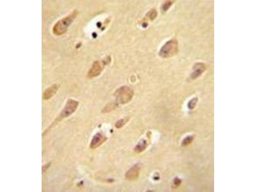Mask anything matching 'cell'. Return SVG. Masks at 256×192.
Masks as SVG:
<instances>
[{
	"mask_svg": "<svg viewBox=\"0 0 256 192\" xmlns=\"http://www.w3.org/2000/svg\"><path fill=\"white\" fill-rule=\"evenodd\" d=\"M198 101V99L197 98L195 97L192 99L188 103V108L190 110L193 109L196 107Z\"/></svg>",
	"mask_w": 256,
	"mask_h": 192,
	"instance_id": "obj_11",
	"label": "cell"
},
{
	"mask_svg": "<svg viewBox=\"0 0 256 192\" xmlns=\"http://www.w3.org/2000/svg\"><path fill=\"white\" fill-rule=\"evenodd\" d=\"M147 147V141L143 140L138 143L134 148L135 151L137 153H141L145 150Z\"/></svg>",
	"mask_w": 256,
	"mask_h": 192,
	"instance_id": "obj_10",
	"label": "cell"
},
{
	"mask_svg": "<svg viewBox=\"0 0 256 192\" xmlns=\"http://www.w3.org/2000/svg\"><path fill=\"white\" fill-rule=\"evenodd\" d=\"M104 66V62L97 61L94 62L88 73L87 76L91 78L99 76L103 71Z\"/></svg>",
	"mask_w": 256,
	"mask_h": 192,
	"instance_id": "obj_5",
	"label": "cell"
},
{
	"mask_svg": "<svg viewBox=\"0 0 256 192\" xmlns=\"http://www.w3.org/2000/svg\"><path fill=\"white\" fill-rule=\"evenodd\" d=\"M193 139V137L192 136H188L185 138L183 140L182 143V145L184 146H186L190 143H191Z\"/></svg>",
	"mask_w": 256,
	"mask_h": 192,
	"instance_id": "obj_12",
	"label": "cell"
},
{
	"mask_svg": "<svg viewBox=\"0 0 256 192\" xmlns=\"http://www.w3.org/2000/svg\"><path fill=\"white\" fill-rule=\"evenodd\" d=\"M157 15V12L154 10H152L150 11V12H149L148 14V16H149L150 17V18L152 19H153Z\"/></svg>",
	"mask_w": 256,
	"mask_h": 192,
	"instance_id": "obj_15",
	"label": "cell"
},
{
	"mask_svg": "<svg viewBox=\"0 0 256 192\" xmlns=\"http://www.w3.org/2000/svg\"><path fill=\"white\" fill-rule=\"evenodd\" d=\"M193 71L191 75L192 78H196L203 73L205 70V66L203 63H198L194 65Z\"/></svg>",
	"mask_w": 256,
	"mask_h": 192,
	"instance_id": "obj_8",
	"label": "cell"
},
{
	"mask_svg": "<svg viewBox=\"0 0 256 192\" xmlns=\"http://www.w3.org/2000/svg\"><path fill=\"white\" fill-rule=\"evenodd\" d=\"M77 15V12L75 11L68 16L59 20L53 27V34L58 36L63 34L75 20Z\"/></svg>",
	"mask_w": 256,
	"mask_h": 192,
	"instance_id": "obj_1",
	"label": "cell"
},
{
	"mask_svg": "<svg viewBox=\"0 0 256 192\" xmlns=\"http://www.w3.org/2000/svg\"><path fill=\"white\" fill-rule=\"evenodd\" d=\"M140 165L137 164L128 170L126 174V179L132 181L135 180L138 177L140 171Z\"/></svg>",
	"mask_w": 256,
	"mask_h": 192,
	"instance_id": "obj_6",
	"label": "cell"
},
{
	"mask_svg": "<svg viewBox=\"0 0 256 192\" xmlns=\"http://www.w3.org/2000/svg\"><path fill=\"white\" fill-rule=\"evenodd\" d=\"M56 85L52 86L47 89L44 93V98L45 99H49L56 93L57 90Z\"/></svg>",
	"mask_w": 256,
	"mask_h": 192,
	"instance_id": "obj_9",
	"label": "cell"
},
{
	"mask_svg": "<svg viewBox=\"0 0 256 192\" xmlns=\"http://www.w3.org/2000/svg\"><path fill=\"white\" fill-rule=\"evenodd\" d=\"M134 95V92L130 87L123 86L116 91L115 96L117 103L120 104H126L130 101Z\"/></svg>",
	"mask_w": 256,
	"mask_h": 192,
	"instance_id": "obj_2",
	"label": "cell"
},
{
	"mask_svg": "<svg viewBox=\"0 0 256 192\" xmlns=\"http://www.w3.org/2000/svg\"><path fill=\"white\" fill-rule=\"evenodd\" d=\"M181 180L178 177L175 178L173 181L174 184L176 187L179 186L181 184Z\"/></svg>",
	"mask_w": 256,
	"mask_h": 192,
	"instance_id": "obj_16",
	"label": "cell"
},
{
	"mask_svg": "<svg viewBox=\"0 0 256 192\" xmlns=\"http://www.w3.org/2000/svg\"><path fill=\"white\" fill-rule=\"evenodd\" d=\"M173 3V2L171 1H167L163 5V10L164 11L167 10L170 7Z\"/></svg>",
	"mask_w": 256,
	"mask_h": 192,
	"instance_id": "obj_14",
	"label": "cell"
},
{
	"mask_svg": "<svg viewBox=\"0 0 256 192\" xmlns=\"http://www.w3.org/2000/svg\"><path fill=\"white\" fill-rule=\"evenodd\" d=\"M114 106L112 105L109 104L104 109V111L105 112H108L110 111H111L112 109L114 108Z\"/></svg>",
	"mask_w": 256,
	"mask_h": 192,
	"instance_id": "obj_17",
	"label": "cell"
},
{
	"mask_svg": "<svg viewBox=\"0 0 256 192\" xmlns=\"http://www.w3.org/2000/svg\"><path fill=\"white\" fill-rule=\"evenodd\" d=\"M106 138L102 134L98 133L93 137L90 147L92 149H95L101 145L106 140Z\"/></svg>",
	"mask_w": 256,
	"mask_h": 192,
	"instance_id": "obj_7",
	"label": "cell"
},
{
	"mask_svg": "<svg viewBox=\"0 0 256 192\" xmlns=\"http://www.w3.org/2000/svg\"><path fill=\"white\" fill-rule=\"evenodd\" d=\"M79 102L75 100L70 99L67 102L60 115L63 118L68 117L75 112L79 105Z\"/></svg>",
	"mask_w": 256,
	"mask_h": 192,
	"instance_id": "obj_4",
	"label": "cell"
},
{
	"mask_svg": "<svg viewBox=\"0 0 256 192\" xmlns=\"http://www.w3.org/2000/svg\"><path fill=\"white\" fill-rule=\"evenodd\" d=\"M178 51V43L175 39L167 42L161 48L159 56L163 58H168L176 55Z\"/></svg>",
	"mask_w": 256,
	"mask_h": 192,
	"instance_id": "obj_3",
	"label": "cell"
},
{
	"mask_svg": "<svg viewBox=\"0 0 256 192\" xmlns=\"http://www.w3.org/2000/svg\"><path fill=\"white\" fill-rule=\"evenodd\" d=\"M127 121V119H122L118 121L115 124L116 127L118 129L124 126Z\"/></svg>",
	"mask_w": 256,
	"mask_h": 192,
	"instance_id": "obj_13",
	"label": "cell"
}]
</instances>
